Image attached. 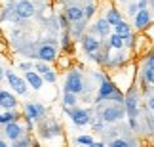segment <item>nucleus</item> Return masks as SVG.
I'll return each instance as SVG.
<instances>
[{
	"instance_id": "obj_1",
	"label": "nucleus",
	"mask_w": 154,
	"mask_h": 147,
	"mask_svg": "<svg viewBox=\"0 0 154 147\" xmlns=\"http://www.w3.org/2000/svg\"><path fill=\"white\" fill-rule=\"evenodd\" d=\"M82 88H84V84H82V76L80 73H69L67 76V82H65V92H72V94H80Z\"/></svg>"
},
{
	"instance_id": "obj_2",
	"label": "nucleus",
	"mask_w": 154,
	"mask_h": 147,
	"mask_svg": "<svg viewBox=\"0 0 154 147\" xmlns=\"http://www.w3.org/2000/svg\"><path fill=\"white\" fill-rule=\"evenodd\" d=\"M6 76H8V82H10V86H11V90H14V92H17L19 96L27 94V80L25 78L17 76L15 73H11V71L6 73Z\"/></svg>"
},
{
	"instance_id": "obj_3",
	"label": "nucleus",
	"mask_w": 154,
	"mask_h": 147,
	"mask_svg": "<svg viewBox=\"0 0 154 147\" xmlns=\"http://www.w3.org/2000/svg\"><path fill=\"white\" fill-rule=\"evenodd\" d=\"M15 11H17L19 17L29 19V17L34 15V4L31 2V0H19V2L15 4Z\"/></svg>"
},
{
	"instance_id": "obj_4",
	"label": "nucleus",
	"mask_w": 154,
	"mask_h": 147,
	"mask_svg": "<svg viewBox=\"0 0 154 147\" xmlns=\"http://www.w3.org/2000/svg\"><path fill=\"white\" fill-rule=\"evenodd\" d=\"M25 80L29 82V86H31L32 90H40V88H42V84H44L42 75L36 73V71H31V69L25 73Z\"/></svg>"
},
{
	"instance_id": "obj_5",
	"label": "nucleus",
	"mask_w": 154,
	"mask_h": 147,
	"mask_svg": "<svg viewBox=\"0 0 154 147\" xmlns=\"http://www.w3.org/2000/svg\"><path fill=\"white\" fill-rule=\"evenodd\" d=\"M124 117V109L122 107H106L103 111V120L105 122H116Z\"/></svg>"
},
{
	"instance_id": "obj_6",
	"label": "nucleus",
	"mask_w": 154,
	"mask_h": 147,
	"mask_svg": "<svg viewBox=\"0 0 154 147\" xmlns=\"http://www.w3.org/2000/svg\"><path fill=\"white\" fill-rule=\"evenodd\" d=\"M70 119H72V122L76 126H86V124H90V113L88 111H84V109H76V111H72L70 113Z\"/></svg>"
},
{
	"instance_id": "obj_7",
	"label": "nucleus",
	"mask_w": 154,
	"mask_h": 147,
	"mask_svg": "<svg viewBox=\"0 0 154 147\" xmlns=\"http://www.w3.org/2000/svg\"><path fill=\"white\" fill-rule=\"evenodd\" d=\"M38 57H40V61H53V59L57 57L55 46H51V44H44V46H40V50H38Z\"/></svg>"
},
{
	"instance_id": "obj_8",
	"label": "nucleus",
	"mask_w": 154,
	"mask_h": 147,
	"mask_svg": "<svg viewBox=\"0 0 154 147\" xmlns=\"http://www.w3.org/2000/svg\"><path fill=\"white\" fill-rule=\"evenodd\" d=\"M25 113H27L29 120H38L40 117L44 115V107L42 105H36V103H27L25 105Z\"/></svg>"
},
{
	"instance_id": "obj_9",
	"label": "nucleus",
	"mask_w": 154,
	"mask_h": 147,
	"mask_svg": "<svg viewBox=\"0 0 154 147\" xmlns=\"http://www.w3.org/2000/svg\"><path fill=\"white\" fill-rule=\"evenodd\" d=\"M21 134H23V128L17 124L15 120H11V122H8V124H6V136H8L11 142H17Z\"/></svg>"
},
{
	"instance_id": "obj_10",
	"label": "nucleus",
	"mask_w": 154,
	"mask_h": 147,
	"mask_svg": "<svg viewBox=\"0 0 154 147\" xmlns=\"http://www.w3.org/2000/svg\"><path fill=\"white\" fill-rule=\"evenodd\" d=\"M149 21H150L149 10H139L137 14H135V27L137 29H145L146 25H149Z\"/></svg>"
},
{
	"instance_id": "obj_11",
	"label": "nucleus",
	"mask_w": 154,
	"mask_h": 147,
	"mask_svg": "<svg viewBox=\"0 0 154 147\" xmlns=\"http://www.w3.org/2000/svg\"><path fill=\"white\" fill-rule=\"evenodd\" d=\"M17 105V99L11 96L10 92H0V107L4 109H14Z\"/></svg>"
},
{
	"instance_id": "obj_12",
	"label": "nucleus",
	"mask_w": 154,
	"mask_h": 147,
	"mask_svg": "<svg viewBox=\"0 0 154 147\" xmlns=\"http://www.w3.org/2000/svg\"><path fill=\"white\" fill-rule=\"evenodd\" d=\"M116 90V86L112 84V82H109V80H103L101 82V88H99V94H97V97H99V101H101V99H106L110 96L112 92Z\"/></svg>"
},
{
	"instance_id": "obj_13",
	"label": "nucleus",
	"mask_w": 154,
	"mask_h": 147,
	"mask_svg": "<svg viewBox=\"0 0 154 147\" xmlns=\"http://www.w3.org/2000/svg\"><path fill=\"white\" fill-rule=\"evenodd\" d=\"M82 46H84V50L88 54H93V52L99 50V40H95L93 37H84L82 38Z\"/></svg>"
},
{
	"instance_id": "obj_14",
	"label": "nucleus",
	"mask_w": 154,
	"mask_h": 147,
	"mask_svg": "<svg viewBox=\"0 0 154 147\" xmlns=\"http://www.w3.org/2000/svg\"><path fill=\"white\" fill-rule=\"evenodd\" d=\"M82 17H84V10L82 8H78V6L67 8V19L69 21H82Z\"/></svg>"
},
{
	"instance_id": "obj_15",
	"label": "nucleus",
	"mask_w": 154,
	"mask_h": 147,
	"mask_svg": "<svg viewBox=\"0 0 154 147\" xmlns=\"http://www.w3.org/2000/svg\"><path fill=\"white\" fill-rule=\"evenodd\" d=\"M109 31H110V23L106 21V19H99V21L95 23V33H97V34L106 37V34H109Z\"/></svg>"
},
{
	"instance_id": "obj_16",
	"label": "nucleus",
	"mask_w": 154,
	"mask_h": 147,
	"mask_svg": "<svg viewBox=\"0 0 154 147\" xmlns=\"http://www.w3.org/2000/svg\"><path fill=\"white\" fill-rule=\"evenodd\" d=\"M106 21H109L110 25H116L118 21H122V15H120V11H118V10H110L109 14H106Z\"/></svg>"
},
{
	"instance_id": "obj_17",
	"label": "nucleus",
	"mask_w": 154,
	"mask_h": 147,
	"mask_svg": "<svg viewBox=\"0 0 154 147\" xmlns=\"http://www.w3.org/2000/svg\"><path fill=\"white\" fill-rule=\"evenodd\" d=\"M114 27H116V33H118V34H122V37H126V34L131 33V29H129V25H128L126 21H118Z\"/></svg>"
},
{
	"instance_id": "obj_18",
	"label": "nucleus",
	"mask_w": 154,
	"mask_h": 147,
	"mask_svg": "<svg viewBox=\"0 0 154 147\" xmlns=\"http://www.w3.org/2000/svg\"><path fill=\"white\" fill-rule=\"evenodd\" d=\"M15 113L11 109H8V113H2L0 115V124H8V122H11V120H15Z\"/></svg>"
},
{
	"instance_id": "obj_19",
	"label": "nucleus",
	"mask_w": 154,
	"mask_h": 147,
	"mask_svg": "<svg viewBox=\"0 0 154 147\" xmlns=\"http://www.w3.org/2000/svg\"><path fill=\"white\" fill-rule=\"evenodd\" d=\"M110 46H112V48H122V46H124V37H122V34H112V37H110Z\"/></svg>"
},
{
	"instance_id": "obj_20",
	"label": "nucleus",
	"mask_w": 154,
	"mask_h": 147,
	"mask_svg": "<svg viewBox=\"0 0 154 147\" xmlns=\"http://www.w3.org/2000/svg\"><path fill=\"white\" fill-rule=\"evenodd\" d=\"M135 111H137L135 97H129V99H128V113H129V119H135Z\"/></svg>"
},
{
	"instance_id": "obj_21",
	"label": "nucleus",
	"mask_w": 154,
	"mask_h": 147,
	"mask_svg": "<svg viewBox=\"0 0 154 147\" xmlns=\"http://www.w3.org/2000/svg\"><path fill=\"white\" fill-rule=\"evenodd\" d=\"M63 103H65V105H74V103H76V94H72V92H65Z\"/></svg>"
},
{
	"instance_id": "obj_22",
	"label": "nucleus",
	"mask_w": 154,
	"mask_h": 147,
	"mask_svg": "<svg viewBox=\"0 0 154 147\" xmlns=\"http://www.w3.org/2000/svg\"><path fill=\"white\" fill-rule=\"evenodd\" d=\"M76 143H82V145H93V139H91V136H78V138H76Z\"/></svg>"
},
{
	"instance_id": "obj_23",
	"label": "nucleus",
	"mask_w": 154,
	"mask_h": 147,
	"mask_svg": "<svg viewBox=\"0 0 154 147\" xmlns=\"http://www.w3.org/2000/svg\"><path fill=\"white\" fill-rule=\"evenodd\" d=\"M42 78H44L46 82H55V78H57V76H55V73H53L51 69H48V71H46V73L42 75Z\"/></svg>"
},
{
	"instance_id": "obj_24",
	"label": "nucleus",
	"mask_w": 154,
	"mask_h": 147,
	"mask_svg": "<svg viewBox=\"0 0 154 147\" xmlns=\"http://www.w3.org/2000/svg\"><path fill=\"white\" fill-rule=\"evenodd\" d=\"M34 69H36V73H40V75H44L46 71H48V65H46V61H42V63H36V65H34Z\"/></svg>"
},
{
	"instance_id": "obj_25",
	"label": "nucleus",
	"mask_w": 154,
	"mask_h": 147,
	"mask_svg": "<svg viewBox=\"0 0 154 147\" xmlns=\"http://www.w3.org/2000/svg\"><path fill=\"white\" fill-rule=\"evenodd\" d=\"M145 76H146V80H149V82L154 84V67L152 65H149V69L145 71Z\"/></svg>"
},
{
	"instance_id": "obj_26",
	"label": "nucleus",
	"mask_w": 154,
	"mask_h": 147,
	"mask_svg": "<svg viewBox=\"0 0 154 147\" xmlns=\"http://www.w3.org/2000/svg\"><path fill=\"white\" fill-rule=\"evenodd\" d=\"M112 147H128V142H124V139H114V142H112Z\"/></svg>"
},
{
	"instance_id": "obj_27",
	"label": "nucleus",
	"mask_w": 154,
	"mask_h": 147,
	"mask_svg": "<svg viewBox=\"0 0 154 147\" xmlns=\"http://www.w3.org/2000/svg\"><path fill=\"white\" fill-rule=\"evenodd\" d=\"M93 11H95V8H93L91 4H90V6H86V11H84V14H86V19H88V17H91V15H93Z\"/></svg>"
},
{
	"instance_id": "obj_28",
	"label": "nucleus",
	"mask_w": 154,
	"mask_h": 147,
	"mask_svg": "<svg viewBox=\"0 0 154 147\" xmlns=\"http://www.w3.org/2000/svg\"><path fill=\"white\" fill-rule=\"evenodd\" d=\"M137 11H139V6H137V4H131V6H129V10H128V14H129V15H135Z\"/></svg>"
},
{
	"instance_id": "obj_29",
	"label": "nucleus",
	"mask_w": 154,
	"mask_h": 147,
	"mask_svg": "<svg viewBox=\"0 0 154 147\" xmlns=\"http://www.w3.org/2000/svg\"><path fill=\"white\" fill-rule=\"evenodd\" d=\"M124 44H126V46H131V44H133V37H131V33L124 37Z\"/></svg>"
},
{
	"instance_id": "obj_30",
	"label": "nucleus",
	"mask_w": 154,
	"mask_h": 147,
	"mask_svg": "<svg viewBox=\"0 0 154 147\" xmlns=\"http://www.w3.org/2000/svg\"><path fill=\"white\" fill-rule=\"evenodd\" d=\"M19 69H23V71H29V69H32L31 63H19Z\"/></svg>"
},
{
	"instance_id": "obj_31",
	"label": "nucleus",
	"mask_w": 154,
	"mask_h": 147,
	"mask_svg": "<svg viewBox=\"0 0 154 147\" xmlns=\"http://www.w3.org/2000/svg\"><path fill=\"white\" fill-rule=\"evenodd\" d=\"M149 107H150V109H152V111H154V96H152V97H150V99H149Z\"/></svg>"
},
{
	"instance_id": "obj_32",
	"label": "nucleus",
	"mask_w": 154,
	"mask_h": 147,
	"mask_svg": "<svg viewBox=\"0 0 154 147\" xmlns=\"http://www.w3.org/2000/svg\"><path fill=\"white\" fill-rule=\"evenodd\" d=\"M150 128H152V134H154V117L150 119Z\"/></svg>"
},
{
	"instance_id": "obj_33",
	"label": "nucleus",
	"mask_w": 154,
	"mask_h": 147,
	"mask_svg": "<svg viewBox=\"0 0 154 147\" xmlns=\"http://www.w3.org/2000/svg\"><path fill=\"white\" fill-rule=\"evenodd\" d=\"M149 65H152V67H154V56H152L150 59H149Z\"/></svg>"
},
{
	"instance_id": "obj_34",
	"label": "nucleus",
	"mask_w": 154,
	"mask_h": 147,
	"mask_svg": "<svg viewBox=\"0 0 154 147\" xmlns=\"http://www.w3.org/2000/svg\"><path fill=\"white\" fill-rule=\"evenodd\" d=\"M4 78V71H2V69H0V80H2Z\"/></svg>"
},
{
	"instance_id": "obj_35",
	"label": "nucleus",
	"mask_w": 154,
	"mask_h": 147,
	"mask_svg": "<svg viewBox=\"0 0 154 147\" xmlns=\"http://www.w3.org/2000/svg\"><path fill=\"white\" fill-rule=\"evenodd\" d=\"M0 147H6V143H4V142H0Z\"/></svg>"
}]
</instances>
